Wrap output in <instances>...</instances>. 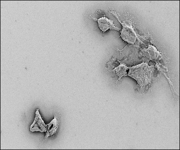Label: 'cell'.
<instances>
[{
  "mask_svg": "<svg viewBox=\"0 0 180 150\" xmlns=\"http://www.w3.org/2000/svg\"><path fill=\"white\" fill-rule=\"evenodd\" d=\"M97 22L99 26L103 31L105 32L109 29L118 31L120 30L114 26L112 21L106 17L100 18L98 20Z\"/></svg>",
  "mask_w": 180,
  "mask_h": 150,
  "instance_id": "cell-3",
  "label": "cell"
},
{
  "mask_svg": "<svg viewBox=\"0 0 180 150\" xmlns=\"http://www.w3.org/2000/svg\"><path fill=\"white\" fill-rule=\"evenodd\" d=\"M39 127V125H38V123H36L35 124H34V127Z\"/></svg>",
  "mask_w": 180,
  "mask_h": 150,
  "instance_id": "cell-10",
  "label": "cell"
},
{
  "mask_svg": "<svg viewBox=\"0 0 180 150\" xmlns=\"http://www.w3.org/2000/svg\"><path fill=\"white\" fill-rule=\"evenodd\" d=\"M111 13L118 19L122 26V30L120 31V36L125 41L132 44H133L136 41V35L131 24L127 21L121 22L119 19L116 13L113 12Z\"/></svg>",
  "mask_w": 180,
  "mask_h": 150,
  "instance_id": "cell-2",
  "label": "cell"
},
{
  "mask_svg": "<svg viewBox=\"0 0 180 150\" xmlns=\"http://www.w3.org/2000/svg\"><path fill=\"white\" fill-rule=\"evenodd\" d=\"M128 75L136 80L141 89L150 82L154 70L153 65L142 63L129 68Z\"/></svg>",
  "mask_w": 180,
  "mask_h": 150,
  "instance_id": "cell-1",
  "label": "cell"
},
{
  "mask_svg": "<svg viewBox=\"0 0 180 150\" xmlns=\"http://www.w3.org/2000/svg\"><path fill=\"white\" fill-rule=\"evenodd\" d=\"M36 123V117H35L34 120V121L33 122V124L31 125L30 127V129H31L32 128L33 126H34L35 124Z\"/></svg>",
  "mask_w": 180,
  "mask_h": 150,
  "instance_id": "cell-9",
  "label": "cell"
},
{
  "mask_svg": "<svg viewBox=\"0 0 180 150\" xmlns=\"http://www.w3.org/2000/svg\"><path fill=\"white\" fill-rule=\"evenodd\" d=\"M37 123L41 130L45 132L47 131V129L43 125L41 120L39 118Z\"/></svg>",
  "mask_w": 180,
  "mask_h": 150,
  "instance_id": "cell-6",
  "label": "cell"
},
{
  "mask_svg": "<svg viewBox=\"0 0 180 150\" xmlns=\"http://www.w3.org/2000/svg\"><path fill=\"white\" fill-rule=\"evenodd\" d=\"M128 68L123 64H121L119 66L116 68L114 71L119 77L118 80L124 76L127 75V72L126 71Z\"/></svg>",
  "mask_w": 180,
  "mask_h": 150,
  "instance_id": "cell-4",
  "label": "cell"
},
{
  "mask_svg": "<svg viewBox=\"0 0 180 150\" xmlns=\"http://www.w3.org/2000/svg\"><path fill=\"white\" fill-rule=\"evenodd\" d=\"M56 116V115H54V118L50 122L53 124V127L49 131L51 135H52L56 131L58 127V121Z\"/></svg>",
  "mask_w": 180,
  "mask_h": 150,
  "instance_id": "cell-5",
  "label": "cell"
},
{
  "mask_svg": "<svg viewBox=\"0 0 180 150\" xmlns=\"http://www.w3.org/2000/svg\"><path fill=\"white\" fill-rule=\"evenodd\" d=\"M35 114L36 115L38 116V117L41 120L43 125L47 128V124H45L44 122V121L42 119V117H41L40 115V114L39 112V109L37 110L35 112Z\"/></svg>",
  "mask_w": 180,
  "mask_h": 150,
  "instance_id": "cell-7",
  "label": "cell"
},
{
  "mask_svg": "<svg viewBox=\"0 0 180 150\" xmlns=\"http://www.w3.org/2000/svg\"><path fill=\"white\" fill-rule=\"evenodd\" d=\"M39 127H35L30 129V131L31 132H33L34 131H39L41 132H43L44 131H42L39 128Z\"/></svg>",
  "mask_w": 180,
  "mask_h": 150,
  "instance_id": "cell-8",
  "label": "cell"
}]
</instances>
